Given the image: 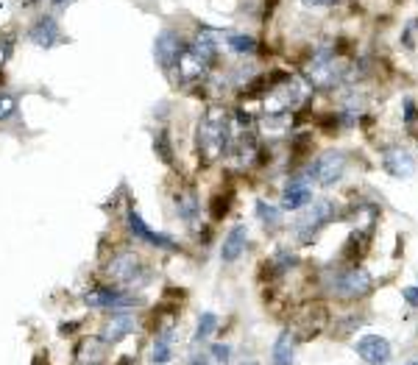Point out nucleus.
Masks as SVG:
<instances>
[{
  "mask_svg": "<svg viewBox=\"0 0 418 365\" xmlns=\"http://www.w3.org/2000/svg\"><path fill=\"white\" fill-rule=\"evenodd\" d=\"M231 117L226 109L212 106L204 112V117L199 120L196 129V148L204 157V162H215L220 159L229 148H231Z\"/></svg>",
  "mask_w": 418,
  "mask_h": 365,
  "instance_id": "nucleus-1",
  "label": "nucleus"
},
{
  "mask_svg": "<svg viewBox=\"0 0 418 365\" xmlns=\"http://www.w3.org/2000/svg\"><path fill=\"white\" fill-rule=\"evenodd\" d=\"M304 76H307V81H310L315 90H332V87H338V84L343 81L346 67H343V62L335 59V50H332V48H321V50L310 59V64L304 67Z\"/></svg>",
  "mask_w": 418,
  "mask_h": 365,
  "instance_id": "nucleus-2",
  "label": "nucleus"
},
{
  "mask_svg": "<svg viewBox=\"0 0 418 365\" xmlns=\"http://www.w3.org/2000/svg\"><path fill=\"white\" fill-rule=\"evenodd\" d=\"M332 215H335V201H329V198L310 201V203L298 212V217L293 220V234H296L301 243H310L312 234H315L318 229H324V226L332 220Z\"/></svg>",
  "mask_w": 418,
  "mask_h": 365,
  "instance_id": "nucleus-3",
  "label": "nucleus"
},
{
  "mask_svg": "<svg viewBox=\"0 0 418 365\" xmlns=\"http://www.w3.org/2000/svg\"><path fill=\"white\" fill-rule=\"evenodd\" d=\"M106 276H109L115 285H120V287H140V285L148 279L145 265H143V259H140L134 251H120V254H115L112 262L106 265Z\"/></svg>",
  "mask_w": 418,
  "mask_h": 365,
  "instance_id": "nucleus-4",
  "label": "nucleus"
},
{
  "mask_svg": "<svg viewBox=\"0 0 418 365\" xmlns=\"http://www.w3.org/2000/svg\"><path fill=\"white\" fill-rule=\"evenodd\" d=\"M374 290V279L366 268H349V271H340L332 282V293L340 296V299H363Z\"/></svg>",
  "mask_w": 418,
  "mask_h": 365,
  "instance_id": "nucleus-5",
  "label": "nucleus"
},
{
  "mask_svg": "<svg viewBox=\"0 0 418 365\" xmlns=\"http://www.w3.org/2000/svg\"><path fill=\"white\" fill-rule=\"evenodd\" d=\"M304 101V87L296 78H287L282 87H273L271 95L265 98V115L273 112H293Z\"/></svg>",
  "mask_w": 418,
  "mask_h": 365,
  "instance_id": "nucleus-6",
  "label": "nucleus"
},
{
  "mask_svg": "<svg viewBox=\"0 0 418 365\" xmlns=\"http://www.w3.org/2000/svg\"><path fill=\"white\" fill-rule=\"evenodd\" d=\"M343 173H346V157L338 154V151H329V154L318 157V159L310 165V176L321 184V187L338 184L343 179Z\"/></svg>",
  "mask_w": 418,
  "mask_h": 365,
  "instance_id": "nucleus-7",
  "label": "nucleus"
},
{
  "mask_svg": "<svg viewBox=\"0 0 418 365\" xmlns=\"http://www.w3.org/2000/svg\"><path fill=\"white\" fill-rule=\"evenodd\" d=\"M187 48V42L176 34V31H162L159 36H157V42H154V59H157V64L165 70V73H171L173 67H176V62H179V56H182V50Z\"/></svg>",
  "mask_w": 418,
  "mask_h": 365,
  "instance_id": "nucleus-8",
  "label": "nucleus"
},
{
  "mask_svg": "<svg viewBox=\"0 0 418 365\" xmlns=\"http://www.w3.org/2000/svg\"><path fill=\"white\" fill-rule=\"evenodd\" d=\"M126 226H129V231H131L137 240H143V243H148V245H154V248H162V251H173V248H176V240H173L171 234L154 231L134 209L126 215Z\"/></svg>",
  "mask_w": 418,
  "mask_h": 365,
  "instance_id": "nucleus-9",
  "label": "nucleus"
},
{
  "mask_svg": "<svg viewBox=\"0 0 418 365\" xmlns=\"http://www.w3.org/2000/svg\"><path fill=\"white\" fill-rule=\"evenodd\" d=\"M134 327H137L134 313L115 310V313L106 318V324L101 327V341H103V343H120L123 338H129V335L134 332Z\"/></svg>",
  "mask_w": 418,
  "mask_h": 365,
  "instance_id": "nucleus-10",
  "label": "nucleus"
},
{
  "mask_svg": "<svg viewBox=\"0 0 418 365\" xmlns=\"http://www.w3.org/2000/svg\"><path fill=\"white\" fill-rule=\"evenodd\" d=\"M173 70L179 73V81H182V84H196V81H201V78L207 76L209 64L187 45V48L182 50V56H179V62H176Z\"/></svg>",
  "mask_w": 418,
  "mask_h": 365,
  "instance_id": "nucleus-11",
  "label": "nucleus"
},
{
  "mask_svg": "<svg viewBox=\"0 0 418 365\" xmlns=\"http://www.w3.org/2000/svg\"><path fill=\"white\" fill-rule=\"evenodd\" d=\"M354 352L360 355V360H366L368 365H385L391 360V343L382 335H366L357 341Z\"/></svg>",
  "mask_w": 418,
  "mask_h": 365,
  "instance_id": "nucleus-12",
  "label": "nucleus"
},
{
  "mask_svg": "<svg viewBox=\"0 0 418 365\" xmlns=\"http://www.w3.org/2000/svg\"><path fill=\"white\" fill-rule=\"evenodd\" d=\"M84 304H89V307H98V310H103V307H115V310H123V307H131V304H137V299L134 296H129V293H123V290H112V287H98V290H89V293H84Z\"/></svg>",
  "mask_w": 418,
  "mask_h": 365,
  "instance_id": "nucleus-13",
  "label": "nucleus"
},
{
  "mask_svg": "<svg viewBox=\"0 0 418 365\" xmlns=\"http://www.w3.org/2000/svg\"><path fill=\"white\" fill-rule=\"evenodd\" d=\"M324 327H326V313H324V307H312V310H304V313L298 315V321L293 324L290 335H293L296 341H310V338L321 335Z\"/></svg>",
  "mask_w": 418,
  "mask_h": 365,
  "instance_id": "nucleus-14",
  "label": "nucleus"
},
{
  "mask_svg": "<svg viewBox=\"0 0 418 365\" xmlns=\"http://www.w3.org/2000/svg\"><path fill=\"white\" fill-rule=\"evenodd\" d=\"M382 168H385L394 179H408V176H413L416 162H413V157H410L405 148L391 145V148L382 151Z\"/></svg>",
  "mask_w": 418,
  "mask_h": 365,
  "instance_id": "nucleus-15",
  "label": "nucleus"
},
{
  "mask_svg": "<svg viewBox=\"0 0 418 365\" xmlns=\"http://www.w3.org/2000/svg\"><path fill=\"white\" fill-rule=\"evenodd\" d=\"M28 36H31V42H34V45H39V48H53V45H59V42H62V28H59L56 17L45 14V17H39V20L31 25Z\"/></svg>",
  "mask_w": 418,
  "mask_h": 365,
  "instance_id": "nucleus-16",
  "label": "nucleus"
},
{
  "mask_svg": "<svg viewBox=\"0 0 418 365\" xmlns=\"http://www.w3.org/2000/svg\"><path fill=\"white\" fill-rule=\"evenodd\" d=\"M312 201V187L307 179H290L282 189V209H304Z\"/></svg>",
  "mask_w": 418,
  "mask_h": 365,
  "instance_id": "nucleus-17",
  "label": "nucleus"
},
{
  "mask_svg": "<svg viewBox=\"0 0 418 365\" xmlns=\"http://www.w3.org/2000/svg\"><path fill=\"white\" fill-rule=\"evenodd\" d=\"M245 243H248V229L240 223V226H234V229L226 234V240H223V245H220V259H223V262H237L240 254L245 251Z\"/></svg>",
  "mask_w": 418,
  "mask_h": 365,
  "instance_id": "nucleus-18",
  "label": "nucleus"
},
{
  "mask_svg": "<svg viewBox=\"0 0 418 365\" xmlns=\"http://www.w3.org/2000/svg\"><path fill=\"white\" fill-rule=\"evenodd\" d=\"M176 212H179V217L187 223V226H199V220H201V201H199V195L193 192V189H185L179 198H176Z\"/></svg>",
  "mask_w": 418,
  "mask_h": 365,
  "instance_id": "nucleus-19",
  "label": "nucleus"
},
{
  "mask_svg": "<svg viewBox=\"0 0 418 365\" xmlns=\"http://www.w3.org/2000/svg\"><path fill=\"white\" fill-rule=\"evenodd\" d=\"M293 355H296V338H293L290 329H287V332H282V335L276 338L271 357H273V365H293Z\"/></svg>",
  "mask_w": 418,
  "mask_h": 365,
  "instance_id": "nucleus-20",
  "label": "nucleus"
},
{
  "mask_svg": "<svg viewBox=\"0 0 418 365\" xmlns=\"http://www.w3.org/2000/svg\"><path fill=\"white\" fill-rule=\"evenodd\" d=\"M171 341H173V329H171V327H165V329L157 335V341H154V349H151V363H154V365H168V363H171V357H173Z\"/></svg>",
  "mask_w": 418,
  "mask_h": 365,
  "instance_id": "nucleus-21",
  "label": "nucleus"
},
{
  "mask_svg": "<svg viewBox=\"0 0 418 365\" xmlns=\"http://www.w3.org/2000/svg\"><path fill=\"white\" fill-rule=\"evenodd\" d=\"M190 48H193L207 64H215V59H217V42H215V36H212L209 31H199V36L190 42Z\"/></svg>",
  "mask_w": 418,
  "mask_h": 365,
  "instance_id": "nucleus-22",
  "label": "nucleus"
},
{
  "mask_svg": "<svg viewBox=\"0 0 418 365\" xmlns=\"http://www.w3.org/2000/svg\"><path fill=\"white\" fill-rule=\"evenodd\" d=\"M226 48L231 53H237V56H251L257 50V42H254V36H245V34H229L226 36Z\"/></svg>",
  "mask_w": 418,
  "mask_h": 365,
  "instance_id": "nucleus-23",
  "label": "nucleus"
},
{
  "mask_svg": "<svg viewBox=\"0 0 418 365\" xmlns=\"http://www.w3.org/2000/svg\"><path fill=\"white\" fill-rule=\"evenodd\" d=\"M215 327H217V315H215V313H204V315L199 318V327H196V335H193V341H196V343L207 341L209 335L215 332Z\"/></svg>",
  "mask_w": 418,
  "mask_h": 365,
  "instance_id": "nucleus-24",
  "label": "nucleus"
},
{
  "mask_svg": "<svg viewBox=\"0 0 418 365\" xmlns=\"http://www.w3.org/2000/svg\"><path fill=\"white\" fill-rule=\"evenodd\" d=\"M257 215H259V220H262L265 226H279V220H282V209H279V206H271V203H265V201H257Z\"/></svg>",
  "mask_w": 418,
  "mask_h": 365,
  "instance_id": "nucleus-25",
  "label": "nucleus"
},
{
  "mask_svg": "<svg viewBox=\"0 0 418 365\" xmlns=\"http://www.w3.org/2000/svg\"><path fill=\"white\" fill-rule=\"evenodd\" d=\"M154 148H157V154H159V159L162 162H173V148H171V143H168V134L165 131H157V137H154Z\"/></svg>",
  "mask_w": 418,
  "mask_h": 365,
  "instance_id": "nucleus-26",
  "label": "nucleus"
},
{
  "mask_svg": "<svg viewBox=\"0 0 418 365\" xmlns=\"http://www.w3.org/2000/svg\"><path fill=\"white\" fill-rule=\"evenodd\" d=\"M17 112V101L8 92H0V120H8Z\"/></svg>",
  "mask_w": 418,
  "mask_h": 365,
  "instance_id": "nucleus-27",
  "label": "nucleus"
},
{
  "mask_svg": "<svg viewBox=\"0 0 418 365\" xmlns=\"http://www.w3.org/2000/svg\"><path fill=\"white\" fill-rule=\"evenodd\" d=\"M229 355H231V349H229V346H223V343H215V346H212V357H215L220 365L229 363Z\"/></svg>",
  "mask_w": 418,
  "mask_h": 365,
  "instance_id": "nucleus-28",
  "label": "nucleus"
},
{
  "mask_svg": "<svg viewBox=\"0 0 418 365\" xmlns=\"http://www.w3.org/2000/svg\"><path fill=\"white\" fill-rule=\"evenodd\" d=\"M402 296H405V301H408L410 307H418V287H405Z\"/></svg>",
  "mask_w": 418,
  "mask_h": 365,
  "instance_id": "nucleus-29",
  "label": "nucleus"
},
{
  "mask_svg": "<svg viewBox=\"0 0 418 365\" xmlns=\"http://www.w3.org/2000/svg\"><path fill=\"white\" fill-rule=\"evenodd\" d=\"M338 0H301V6L307 8H326V6H335Z\"/></svg>",
  "mask_w": 418,
  "mask_h": 365,
  "instance_id": "nucleus-30",
  "label": "nucleus"
},
{
  "mask_svg": "<svg viewBox=\"0 0 418 365\" xmlns=\"http://www.w3.org/2000/svg\"><path fill=\"white\" fill-rule=\"evenodd\" d=\"M416 103H413V101H410V98H408V101H405V120H408V123H413V120H416Z\"/></svg>",
  "mask_w": 418,
  "mask_h": 365,
  "instance_id": "nucleus-31",
  "label": "nucleus"
},
{
  "mask_svg": "<svg viewBox=\"0 0 418 365\" xmlns=\"http://www.w3.org/2000/svg\"><path fill=\"white\" fill-rule=\"evenodd\" d=\"M190 365H209V363H207V357H204V355H201V357H199V355H196V357H193V360H190Z\"/></svg>",
  "mask_w": 418,
  "mask_h": 365,
  "instance_id": "nucleus-32",
  "label": "nucleus"
},
{
  "mask_svg": "<svg viewBox=\"0 0 418 365\" xmlns=\"http://www.w3.org/2000/svg\"><path fill=\"white\" fill-rule=\"evenodd\" d=\"M48 3H50V6H53V8H62V6H67V3H70V0H48Z\"/></svg>",
  "mask_w": 418,
  "mask_h": 365,
  "instance_id": "nucleus-33",
  "label": "nucleus"
},
{
  "mask_svg": "<svg viewBox=\"0 0 418 365\" xmlns=\"http://www.w3.org/2000/svg\"><path fill=\"white\" fill-rule=\"evenodd\" d=\"M243 365H257V363H243Z\"/></svg>",
  "mask_w": 418,
  "mask_h": 365,
  "instance_id": "nucleus-34",
  "label": "nucleus"
},
{
  "mask_svg": "<svg viewBox=\"0 0 418 365\" xmlns=\"http://www.w3.org/2000/svg\"><path fill=\"white\" fill-rule=\"evenodd\" d=\"M408 365H418V363H408Z\"/></svg>",
  "mask_w": 418,
  "mask_h": 365,
  "instance_id": "nucleus-35",
  "label": "nucleus"
}]
</instances>
